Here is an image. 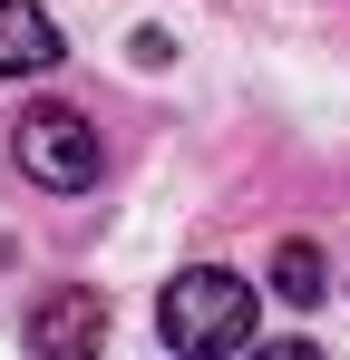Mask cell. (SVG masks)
I'll list each match as a JSON object with an SVG mask.
<instances>
[{"label":"cell","instance_id":"1","mask_svg":"<svg viewBox=\"0 0 350 360\" xmlns=\"http://www.w3.org/2000/svg\"><path fill=\"white\" fill-rule=\"evenodd\" d=\"M253 321H263V292L224 273V263H195V273H175L166 302H156V331H166L185 360H214V351H243L253 341Z\"/></svg>","mask_w":350,"mask_h":360},{"label":"cell","instance_id":"2","mask_svg":"<svg viewBox=\"0 0 350 360\" xmlns=\"http://www.w3.org/2000/svg\"><path fill=\"white\" fill-rule=\"evenodd\" d=\"M20 176L49 185V195H88L98 185V127L78 117V108H30L20 117Z\"/></svg>","mask_w":350,"mask_h":360},{"label":"cell","instance_id":"3","mask_svg":"<svg viewBox=\"0 0 350 360\" xmlns=\"http://www.w3.org/2000/svg\"><path fill=\"white\" fill-rule=\"evenodd\" d=\"M20 331H30V351H49V360H68V351H98V341H108V292H98V283L39 292Z\"/></svg>","mask_w":350,"mask_h":360},{"label":"cell","instance_id":"4","mask_svg":"<svg viewBox=\"0 0 350 360\" xmlns=\"http://www.w3.org/2000/svg\"><path fill=\"white\" fill-rule=\"evenodd\" d=\"M58 68V20L39 0H0V78H39Z\"/></svg>","mask_w":350,"mask_h":360},{"label":"cell","instance_id":"5","mask_svg":"<svg viewBox=\"0 0 350 360\" xmlns=\"http://www.w3.org/2000/svg\"><path fill=\"white\" fill-rule=\"evenodd\" d=\"M273 292H283L292 311H311V302L331 292V283H321V253H311V243H283V253H273Z\"/></svg>","mask_w":350,"mask_h":360}]
</instances>
